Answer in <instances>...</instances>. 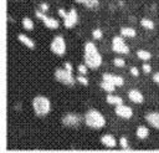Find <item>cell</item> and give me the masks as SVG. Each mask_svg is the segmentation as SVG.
Segmentation results:
<instances>
[{"mask_svg":"<svg viewBox=\"0 0 159 153\" xmlns=\"http://www.w3.org/2000/svg\"><path fill=\"white\" fill-rule=\"evenodd\" d=\"M84 63L88 66V68L96 70L102 65V56L98 52L96 45L91 41L84 44Z\"/></svg>","mask_w":159,"mask_h":153,"instance_id":"obj_1","label":"cell"},{"mask_svg":"<svg viewBox=\"0 0 159 153\" xmlns=\"http://www.w3.org/2000/svg\"><path fill=\"white\" fill-rule=\"evenodd\" d=\"M32 108L36 116L45 117L51 111V101L46 96L39 95L32 100Z\"/></svg>","mask_w":159,"mask_h":153,"instance_id":"obj_2","label":"cell"},{"mask_svg":"<svg viewBox=\"0 0 159 153\" xmlns=\"http://www.w3.org/2000/svg\"><path fill=\"white\" fill-rule=\"evenodd\" d=\"M84 122L88 127L93 129H101L106 126V118L104 116L98 112L97 109H89L84 114Z\"/></svg>","mask_w":159,"mask_h":153,"instance_id":"obj_3","label":"cell"},{"mask_svg":"<svg viewBox=\"0 0 159 153\" xmlns=\"http://www.w3.org/2000/svg\"><path fill=\"white\" fill-rule=\"evenodd\" d=\"M55 78L58 82H61V83H63L66 86H70V87L73 86L75 82L77 81L73 77L72 72L68 71V70H66V68H56V71H55Z\"/></svg>","mask_w":159,"mask_h":153,"instance_id":"obj_4","label":"cell"},{"mask_svg":"<svg viewBox=\"0 0 159 153\" xmlns=\"http://www.w3.org/2000/svg\"><path fill=\"white\" fill-rule=\"evenodd\" d=\"M50 50H51V52H53L57 56L65 55V52H66V41H65L63 36H61V35L55 36L53 40L50 44Z\"/></svg>","mask_w":159,"mask_h":153,"instance_id":"obj_5","label":"cell"},{"mask_svg":"<svg viewBox=\"0 0 159 153\" xmlns=\"http://www.w3.org/2000/svg\"><path fill=\"white\" fill-rule=\"evenodd\" d=\"M112 50L117 53H122V55H127L129 52V47L127 46V44L123 40V36H114L112 39Z\"/></svg>","mask_w":159,"mask_h":153,"instance_id":"obj_6","label":"cell"},{"mask_svg":"<svg viewBox=\"0 0 159 153\" xmlns=\"http://www.w3.org/2000/svg\"><path fill=\"white\" fill-rule=\"evenodd\" d=\"M35 15H36V17L37 19H40L42 22H43V25L47 27V29H51V30H55V29H57L58 27V20H56V19H53V17H50V16H47L45 12H42L40 9L39 10H36L35 11Z\"/></svg>","mask_w":159,"mask_h":153,"instance_id":"obj_7","label":"cell"},{"mask_svg":"<svg viewBox=\"0 0 159 153\" xmlns=\"http://www.w3.org/2000/svg\"><path fill=\"white\" fill-rule=\"evenodd\" d=\"M77 22H78V14L76 9H71L70 11H67L66 17L63 19V25L66 29H72Z\"/></svg>","mask_w":159,"mask_h":153,"instance_id":"obj_8","label":"cell"},{"mask_svg":"<svg viewBox=\"0 0 159 153\" xmlns=\"http://www.w3.org/2000/svg\"><path fill=\"white\" fill-rule=\"evenodd\" d=\"M81 121H82V118L76 113H66L62 117V123L66 127H76L81 123Z\"/></svg>","mask_w":159,"mask_h":153,"instance_id":"obj_9","label":"cell"},{"mask_svg":"<svg viewBox=\"0 0 159 153\" xmlns=\"http://www.w3.org/2000/svg\"><path fill=\"white\" fill-rule=\"evenodd\" d=\"M114 112H116V114H117L118 117H120V118H123V119H129V118H132V116H133V109H132L129 106H125V104H123V103L116 106Z\"/></svg>","mask_w":159,"mask_h":153,"instance_id":"obj_10","label":"cell"},{"mask_svg":"<svg viewBox=\"0 0 159 153\" xmlns=\"http://www.w3.org/2000/svg\"><path fill=\"white\" fill-rule=\"evenodd\" d=\"M102 78L106 80V81H108V82H111V83H113L114 86H118V87H120V86L124 85L123 77L122 76H118V75H114V73H103L102 75Z\"/></svg>","mask_w":159,"mask_h":153,"instance_id":"obj_11","label":"cell"},{"mask_svg":"<svg viewBox=\"0 0 159 153\" xmlns=\"http://www.w3.org/2000/svg\"><path fill=\"white\" fill-rule=\"evenodd\" d=\"M145 121L153 126L154 128L159 129V112H149L145 114Z\"/></svg>","mask_w":159,"mask_h":153,"instance_id":"obj_12","label":"cell"},{"mask_svg":"<svg viewBox=\"0 0 159 153\" xmlns=\"http://www.w3.org/2000/svg\"><path fill=\"white\" fill-rule=\"evenodd\" d=\"M101 142L104 147L107 148H114L117 146V139L114 138V136L112 134H103L101 137Z\"/></svg>","mask_w":159,"mask_h":153,"instance_id":"obj_13","label":"cell"},{"mask_svg":"<svg viewBox=\"0 0 159 153\" xmlns=\"http://www.w3.org/2000/svg\"><path fill=\"white\" fill-rule=\"evenodd\" d=\"M128 98H129L132 102H134V103H142V102L144 101L143 93H142L140 91H138V90H130V91L128 92Z\"/></svg>","mask_w":159,"mask_h":153,"instance_id":"obj_14","label":"cell"},{"mask_svg":"<svg viewBox=\"0 0 159 153\" xmlns=\"http://www.w3.org/2000/svg\"><path fill=\"white\" fill-rule=\"evenodd\" d=\"M17 40H19L22 45H25L26 47H29V49H35V42L32 41V39H30V37L26 36L25 34H19V35H17Z\"/></svg>","mask_w":159,"mask_h":153,"instance_id":"obj_15","label":"cell"},{"mask_svg":"<svg viewBox=\"0 0 159 153\" xmlns=\"http://www.w3.org/2000/svg\"><path fill=\"white\" fill-rule=\"evenodd\" d=\"M106 101H107L109 104L114 106V107H116V106H118V104H122V103H123V98H122V97L116 96V95H111V93H108V95H107Z\"/></svg>","mask_w":159,"mask_h":153,"instance_id":"obj_16","label":"cell"},{"mask_svg":"<svg viewBox=\"0 0 159 153\" xmlns=\"http://www.w3.org/2000/svg\"><path fill=\"white\" fill-rule=\"evenodd\" d=\"M135 134H137V137H138L139 139H145V138L149 136V129H148V127H145V126H140V127L137 128Z\"/></svg>","mask_w":159,"mask_h":153,"instance_id":"obj_17","label":"cell"},{"mask_svg":"<svg viewBox=\"0 0 159 153\" xmlns=\"http://www.w3.org/2000/svg\"><path fill=\"white\" fill-rule=\"evenodd\" d=\"M135 30L133 29V27H128V26H123L122 29H120V35L123 36V37H134L135 36Z\"/></svg>","mask_w":159,"mask_h":153,"instance_id":"obj_18","label":"cell"},{"mask_svg":"<svg viewBox=\"0 0 159 153\" xmlns=\"http://www.w3.org/2000/svg\"><path fill=\"white\" fill-rule=\"evenodd\" d=\"M99 86H101V88H102L103 91H106L107 93H112V92H114V90H116V86H114L113 83L106 81V80H103V81L99 83Z\"/></svg>","mask_w":159,"mask_h":153,"instance_id":"obj_19","label":"cell"},{"mask_svg":"<svg viewBox=\"0 0 159 153\" xmlns=\"http://www.w3.org/2000/svg\"><path fill=\"white\" fill-rule=\"evenodd\" d=\"M137 56H138V58H140L143 61H149L152 58V53L149 51H147V50H138L137 51Z\"/></svg>","mask_w":159,"mask_h":153,"instance_id":"obj_20","label":"cell"},{"mask_svg":"<svg viewBox=\"0 0 159 153\" xmlns=\"http://www.w3.org/2000/svg\"><path fill=\"white\" fill-rule=\"evenodd\" d=\"M22 26H24V29L25 30H27V31H31V30H34V21L30 19V17H24L22 19Z\"/></svg>","mask_w":159,"mask_h":153,"instance_id":"obj_21","label":"cell"},{"mask_svg":"<svg viewBox=\"0 0 159 153\" xmlns=\"http://www.w3.org/2000/svg\"><path fill=\"white\" fill-rule=\"evenodd\" d=\"M140 25H142L145 30H153V29H154V22H153L150 19H147V17H144V19L140 20Z\"/></svg>","mask_w":159,"mask_h":153,"instance_id":"obj_22","label":"cell"},{"mask_svg":"<svg viewBox=\"0 0 159 153\" xmlns=\"http://www.w3.org/2000/svg\"><path fill=\"white\" fill-rule=\"evenodd\" d=\"M92 37H93L94 40H101V39L103 37L102 30H101V29H94V30L92 31Z\"/></svg>","mask_w":159,"mask_h":153,"instance_id":"obj_23","label":"cell"},{"mask_svg":"<svg viewBox=\"0 0 159 153\" xmlns=\"http://www.w3.org/2000/svg\"><path fill=\"white\" fill-rule=\"evenodd\" d=\"M84 5H86V7H88V9H94V7H97V6L99 5V1H98V0H87V1L84 2Z\"/></svg>","mask_w":159,"mask_h":153,"instance_id":"obj_24","label":"cell"},{"mask_svg":"<svg viewBox=\"0 0 159 153\" xmlns=\"http://www.w3.org/2000/svg\"><path fill=\"white\" fill-rule=\"evenodd\" d=\"M76 80L81 83V85H83V86H88V78L86 77V75H78L77 77H76Z\"/></svg>","mask_w":159,"mask_h":153,"instance_id":"obj_25","label":"cell"},{"mask_svg":"<svg viewBox=\"0 0 159 153\" xmlns=\"http://www.w3.org/2000/svg\"><path fill=\"white\" fill-rule=\"evenodd\" d=\"M119 146H120L123 149H128V148H129V144H128V139H127L124 136H122V137L119 138Z\"/></svg>","mask_w":159,"mask_h":153,"instance_id":"obj_26","label":"cell"},{"mask_svg":"<svg viewBox=\"0 0 159 153\" xmlns=\"http://www.w3.org/2000/svg\"><path fill=\"white\" fill-rule=\"evenodd\" d=\"M113 63H114V66H117V67H124V66H125V61H124L123 58H120V57H116V58L113 60Z\"/></svg>","mask_w":159,"mask_h":153,"instance_id":"obj_27","label":"cell"},{"mask_svg":"<svg viewBox=\"0 0 159 153\" xmlns=\"http://www.w3.org/2000/svg\"><path fill=\"white\" fill-rule=\"evenodd\" d=\"M77 71H78V73H81V75H86L87 71H88V66H87L86 63H81V65H78Z\"/></svg>","mask_w":159,"mask_h":153,"instance_id":"obj_28","label":"cell"},{"mask_svg":"<svg viewBox=\"0 0 159 153\" xmlns=\"http://www.w3.org/2000/svg\"><path fill=\"white\" fill-rule=\"evenodd\" d=\"M39 7H40V10H41L42 12L48 11V4H46V2H41V4L39 5Z\"/></svg>","mask_w":159,"mask_h":153,"instance_id":"obj_29","label":"cell"},{"mask_svg":"<svg viewBox=\"0 0 159 153\" xmlns=\"http://www.w3.org/2000/svg\"><path fill=\"white\" fill-rule=\"evenodd\" d=\"M130 73H132V76H134V77H138L139 76V70L135 67V66H133V67H130Z\"/></svg>","mask_w":159,"mask_h":153,"instance_id":"obj_30","label":"cell"},{"mask_svg":"<svg viewBox=\"0 0 159 153\" xmlns=\"http://www.w3.org/2000/svg\"><path fill=\"white\" fill-rule=\"evenodd\" d=\"M143 71H144V73H150L152 66H150L149 63H144V65H143Z\"/></svg>","mask_w":159,"mask_h":153,"instance_id":"obj_31","label":"cell"},{"mask_svg":"<svg viewBox=\"0 0 159 153\" xmlns=\"http://www.w3.org/2000/svg\"><path fill=\"white\" fill-rule=\"evenodd\" d=\"M58 15H60L62 19H65V17H66V15H67V12H66L63 9H58Z\"/></svg>","mask_w":159,"mask_h":153,"instance_id":"obj_32","label":"cell"},{"mask_svg":"<svg viewBox=\"0 0 159 153\" xmlns=\"http://www.w3.org/2000/svg\"><path fill=\"white\" fill-rule=\"evenodd\" d=\"M153 81H154L155 83H158V85H159V72H157V73H154V75H153Z\"/></svg>","mask_w":159,"mask_h":153,"instance_id":"obj_33","label":"cell"},{"mask_svg":"<svg viewBox=\"0 0 159 153\" xmlns=\"http://www.w3.org/2000/svg\"><path fill=\"white\" fill-rule=\"evenodd\" d=\"M65 68L68 70V71H71V72H72V70H73V68H72V65H71L70 62H65Z\"/></svg>","mask_w":159,"mask_h":153,"instance_id":"obj_34","label":"cell"},{"mask_svg":"<svg viewBox=\"0 0 159 153\" xmlns=\"http://www.w3.org/2000/svg\"><path fill=\"white\" fill-rule=\"evenodd\" d=\"M75 1H76V2H80V4H84L87 0H75Z\"/></svg>","mask_w":159,"mask_h":153,"instance_id":"obj_35","label":"cell"}]
</instances>
